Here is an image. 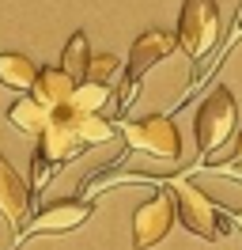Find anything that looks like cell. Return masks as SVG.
Instances as JSON below:
<instances>
[{
	"instance_id": "cell-6",
	"label": "cell",
	"mask_w": 242,
	"mask_h": 250,
	"mask_svg": "<svg viewBox=\"0 0 242 250\" xmlns=\"http://www.w3.org/2000/svg\"><path fill=\"white\" fill-rule=\"evenodd\" d=\"M174 46H178V42H174L166 31H155V27H151V31H144L140 38H136L133 49H129V64H125V87H121L125 95L118 99V110H125L129 103H133L140 76H148V68H151V64H159Z\"/></svg>"
},
{
	"instance_id": "cell-3",
	"label": "cell",
	"mask_w": 242,
	"mask_h": 250,
	"mask_svg": "<svg viewBox=\"0 0 242 250\" xmlns=\"http://www.w3.org/2000/svg\"><path fill=\"white\" fill-rule=\"evenodd\" d=\"M220 38V8L216 0H182L178 12V42L189 61H204Z\"/></svg>"
},
{
	"instance_id": "cell-15",
	"label": "cell",
	"mask_w": 242,
	"mask_h": 250,
	"mask_svg": "<svg viewBox=\"0 0 242 250\" xmlns=\"http://www.w3.org/2000/svg\"><path fill=\"white\" fill-rule=\"evenodd\" d=\"M87 61H91L87 34H83V31H72L68 46H64V53H60V68H64L72 80H83V72H87Z\"/></svg>"
},
{
	"instance_id": "cell-11",
	"label": "cell",
	"mask_w": 242,
	"mask_h": 250,
	"mask_svg": "<svg viewBox=\"0 0 242 250\" xmlns=\"http://www.w3.org/2000/svg\"><path fill=\"white\" fill-rule=\"evenodd\" d=\"M72 87H76V80L57 64V68H38V76L30 83V95L53 110V106H64L72 99Z\"/></svg>"
},
{
	"instance_id": "cell-13",
	"label": "cell",
	"mask_w": 242,
	"mask_h": 250,
	"mask_svg": "<svg viewBox=\"0 0 242 250\" xmlns=\"http://www.w3.org/2000/svg\"><path fill=\"white\" fill-rule=\"evenodd\" d=\"M38 76V64L27 53H0V83L12 91H30V83Z\"/></svg>"
},
{
	"instance_id": "cell-16",
	"label": "cell",
	"mask_w": 242,
	"mask_h": 250,
	"mask_svg": "<svg viewBox=\"0 0 242 250\" xmlns=\"http://www.w3.org/2000/svg\"><path fill=\"white\" fill-rule=\"evenodd\" d=\"M118 57L114 53H99V57H91L87 61V72H83V80H99V83H106V80L118 72Z\"/></svg>"
},
{
	"instance_id": "cell-7",
	"label": "cell",
	"mask_w": 242,
	"mask_h": 250,
	"mask_svg": "<svg viewBox=\"0 0 242 250\" xmlns=\"http://www.w3.org/2000/svg\"><path fill=\"white\" fill-rule=\"evenodd\" d=\"M170 228H174V197H170V189H155L133 212V247L151 250L155 243L166 239Z\"/></svg>"
},
{
	"instance_id": "cell-9",
	"label": "cell",
	"mask_w": 242,
	"mask_h": 250,
	"mask_svg": "<svg viewBox=\"0 0 242 250\" xmlns=\"http://www.w3.org/2000/svg\"><path fill=\"white\" fill-rule=\"evenodd\" d=\"M0 216L12 228V239L19 235V228H23L27 216H30V189L4 156H0Z\"/></svg>"
},
{
	"instance_id": "cell-8",
	"label": "cell",
	"mask_w": 242,
	"mask_h": 250,
	"mask_svg": "<svg viewBox=\"0 0 242 250\" xmlns=\"http://www.w3.org/2000/svg\"><path fill=\"white\" fill-rule=\"evenodd\" d=\"M38 137H42L38 156L49 163V171H60L64 163H72V159H80L83 152H87V144L80 141V133H76L64 118H49V125H45Z\"/></svg>"
},
{
	"instance_id": "cell-14",
	"label": "cell",
	"mask_w": 242,
	"mask_h": 250,
	"mask_svg": "<svg viewBox=\"0 0 242 250\" xmlns=\"http://www.w3.org/2000/svg\"><path fill=\"white\" fill-rule=\"evenodd\" d=\"M106 103H110V87H106V83H99V80H76L72 99H68L64 106H72V110H102Z\"/></svg>"
},
{
	"instance_id": "cell-17",
	"label": "cell",
	"mask_w": 242,
	"mask_h": 250,
	"mask_svg": "<svg viewBox=\"0 0 242 250\" xmlns=\"http://www.w3.org/2000/svg\"><path fill=\"white\" fill-rule=\"evenodd\" d=\"M212 167H216V171H223V174H235V182H242V171H235V167H227V163H216V159H212Z\"/></svg>"
},
{
	"instance_id": "cell-5",
	"label": "cell",
	"mask_w": 242,
	"mask_h": 250,
	"mask_svg": "<svg viewBox=\"0 0 242 250\" xmlns=\"http://www.w3.org/2000/svg\"><path fill=\"white\" fill-rule=\"evenodd\" d=\"M91 212H95V201H83V197H60V201H49L34 220H27V224L19 228L12 250L19 247L23 239H30V235H64V231H76L80 224H87V220H91Z\"/></svg>"
},
{
	"instance_id": "cell-10",
	"label": "cell",
	"mask_w": 242,
	"mask_h": 250,
	"mask_svg": "<svg viewBox=\"0 0 242 250\" xmlns=\"http://www.w3.org/2000/svg\"><path fill=\"white\" fill-rule=\"evenodd\" d=\"M53 118H64V122L72 125L76 133H80V141L83 144H106L114 141V125L102 118V110H72V106H53Z\"/></svg>"
},
{
	"instance_id": "cell-18",
	"label": "cell",
	"mask_w": 242,
	"mask_h": 250,
	"mask_svg": "<svg viewBox=\"0 0 242 250\" xmlns=\"http://www.w3.org/2000/svg\"><path fill=\"white\" fill-rule=\"evenodd\" d=\"M231 159L242 167V133H239V141H235V152H231Z\"/></svg>"
},
{
	"instance_id": "cell-1",
	"label": "cell",
	"mask_w": 242,
	"mask_h": 250,
	"mask_svg": "<svg viewBox=\"0 0 242 250\" xmlns=\"http://www.w3.org/2000/svg\"><path fill=\"white\" fill-rule=\"evenodd\" d=\"M166 189L174 197V220H182V228H189L208 243H220L231 235V224L239 220V212H231L227 205H216L208 193H201L185 178H166Z\"/></svg>"
},
{
	"instance_id": "cell-19",
	"label": "cell",
	"mask_w": 242,
	"mask_h": 250,
	"mask_svg": "<svg viewBox=\"0 0 242 250\" xmlns=\"http://www.w3.org/2000/svg\"><path fill=\"white\" fill-rule=\"evenodd\" d=\"M239 31H242V23H239Z\"/></svg>"
},
{
	"instance_id": "cell-4",
	"label": "cell",
	"mask_w": 242,
	"mask_h": 250,
	"mask_svg": "<svg viewBox=\"0 0 242 250\" xmlns=\"http://www.w3.org/2000/svg\"><path fill=\"white\" fill-rule=\"evenodd\" d=\"M125 141L133 152H144L151 159H178L182 156V133L166 114H148V118H133L121 125Z\"/></svg>"
},
{
	"instance_id": "cell-12",
	"label": "cell",
	"mask_w": 242,
	"mask_h": 250,
	"mask_svg": "<svg viewBox=\"0 0 242 250\" xmlns=\"http://www.w3.org/2000/svg\"><path fill=\"white\" fill-rule=\"evenodd\" d=\"M49 118H53V110L45 106V103H38L34 95H23V99L12 103V110H8V122H12L19 133H27V137H38L45 125H49Z\"/></svg>"
},
{
	"instance_id": "cell-2",
	"label": "cell",
	"mask_w": 242,
	"mask_h": 250,
	"mask_svg": "<svg viewBox=\"0 0 242 250\" xmlns=\"http://www.w3.org/2000/svg\"><path fill=\"white\" fill-rule=\"evenodd\" d=\"M235 125H239V106H235V95L231 87H212L204 95V103L197 106V118H193V133H197V148H201V156L204 163L216 159V152L231 141V133H235Z\"/></svg>"
}]
</instances>
